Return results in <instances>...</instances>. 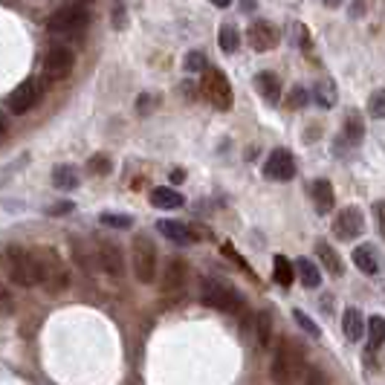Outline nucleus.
<instances>
[{"instance_id":"f257e3e1","label":"nucleus","mask_w":385,"mask_h":385,"mask_svg":"<svg viewBox=\"0 0 385 385\" xmlns=\"http://www.w3.org/2000/svg\"><path fill=\"white\" fill-rule=\"evenodd\" d=\"M4 264L6 275L12 284L18 287H35L41 284V267H38V252L35 249H21V246H9L4 249Z\"/></svg>"},{"instance_id":"f03ea898","label":"nucleus","mask_w":385,"mask_h":385,"mask_svg":"<svg viewBox=\"0 0 385 385\" xmlns=\"http://www.w3.org/2000/svg\"><path fill=\"white\" fill-rule=\"evenodd\" d=\"M304 365V354H301V347L290 339H281L278 342V350H275V357H272V365H270V377L278 382V385H290L299 371Z\"/></svg>"},{"instance_id":"7ed1b4c3","label":"nucleus","mask_w":385,"mask_h":385,"mask_svg":"<svg viewBox=\"0 0 385 385\" xmlns=\"http://www.w3.org/2000/svg\"><path fill=\"white\" fill-rule=\"evenodd\" d=\"M87 23H90V6L87 4H67L58 12H52L50 21H47L50 32H55V35H67V38L81 35V32L87 29Z\"/></svg>"},{"instance_id":"20e7f679","label":"nucleus","mask_w":385,"mask_h":385,"mask_svg":"<svg viewBox=\"0 0 385 385\" xmlns=\"http://www.w3.org/2000/svg\"><path fill=\"white\" fill-rule=\"evenodd\" d=\"M200 93H203V99H206L212 108H217V110H229L232 102H235L229 79L223 76V70H217V67H206V70H203Z\"/></svg>"},{"instance_id":"39448f33","label":"nucleus","mask_w":385,"mask_h":385,"mask_svg":"<svg viewBox=\"0 0 385 385\" xmlns=\"http://www.w3.org/2000/svg\"><path fill=\"white\" fill-rule=\"evenodd\" d=\"M200 301L206 307H214V310H223V313H241L243 310V296L238 290H232V287H226V284H217V281L203 284Z\"/></svg>"},{"instance_id":"423d86ee","label":"nucleus","mask_w":385,"mask_h":385,"mask_svg":"<svg viewBox=\"0 0 385 385\" xmlns=\"http://www.w3.org/2000/svg\"><path fill=\"white\" fill-rule=\"evenodd\" d=\"M134 272L142 284H151L156 278V246L148 235H137L134 241Z\"/></svg>"},{"instance_id":"0eeeda50","label":"nucleus","mask_w":385,"mask_h":385,"mask_svg":"<svg viewBox=\"0 0 385 385\" xmlns=\"http://www.w3.org/2000/svg\"><path fill=\"white\" fill-rule=\"evenodd\" d=\"M73 64H76V52L70 47H64V44H52L44 55V76L58 81V79H67L70 70H73Z\"/></svg>"},{"instance_id":"6e6552de","label":"nucleus","mask_w":385,"mask_h":385,"mask_svg":"<svg viewBox=\"0 0 385 385\" xmlns=\"http://www.w3.org/2000/svg\"><path fill=\"white\" fill-rule=\"evenodd\" d=\"M264 177L267 180H275V183H287L296 177V159L287 148H275L267 163H264Z\"/></svg>"},{"instance_id":"1a4fd4ad","label":"nucleus","mask_w":385,"mask_h":385,"mask_svg":"<svg viewBox=\"0 0 385 385\" xmlns=\"http://www.w3.org/2000/svg\"><path fill=\"white\" fill-rule=\"evenodd\" d=\"M333 232H336V238H342V241L360 238V235L365 232V217H362V212H360L357 206L342 209L339 217L333 220Z\"/></svg>"},{"instance_id":"9d476101","label":"nucleus","mask_w":385,"mask_h":385,"mask_svg":"<svg viewBox=\"0 0 385 385\" xmlns=\"http://www.w3.org/2000/svg\"><path fill=\"white\" fill-rule=\"evenodd\" d=\"M278 29H275V23H270V21H255V23H249V32H246V41H249V47L255 50V52H270V50H275L278 47Z\"/></svg>"},{"instance_id":"9b49d317","label":"nucleus","mask_w":385,"mask_h":385,"mask_svg":"<svg viewBox=\"0 0 385 385\" xmlns=\"http://www.w3.org/2000/svg\"><path fill=\"white\" fill-rule=\"evenodd\" d=\"M38 99H41V84L35 81V79H26L23 84H18L15 90H12V96H9V110L12 113H29L32 108L38 105Z\"/></svg>"},{"instance_id":"f8f14e48","label":"nucleus","mask_w":385,"mask_h":385,"mask_svg":"<svg viewBox=\"0 0 385 385\" xmlns=\"http://www.w3.org/2000/svg\"><path fill=\"white\" fill-rule=\"evenodd\" d=\"M310 197H313V206H316L318 214H328V212L333 209V203H336V195H333L331 180H316V183L310 185Z\"/></svg>"},{"instance_id":"ddd939ff","label":"nucleus","mask_w":385,"mask_h":385,"mask_svg":"<svg viewBox=\"0 0 385 385\" xmlns=\"http://www.w3.org/2000/svg\"><path fill=\"white\" fill-rule=\"evenodd\" d=\"M255 87H258V93L264 96L267 105H278L281 102V79L275 73H270V70L258 73V76H255Z\"/></svg>"},{"instance_id":"4468645a","label":"nucleus","mask_w":385,"mask_h":385,"mask_svg":"<svg viewBox=\"0 0 385 385\" xmlns=\"http://www.w3.org/2000/svg\"><path fill=\"white\" fill-rule=\"evenodd\" d=\"M156 229L163 232L168 241H174V243H195V241H197V232L191 229V226H185V223L159 220V223H156Z\"/></svg>"},{"instance_id":"2eb2a0df","label":"nucleus","mask_w":385,"mask_h":385,"mask_svg":"<svg viewBox=\"0 0 385 385\" xmlns=\"http://www.w3.org/2000/svg\"><path fill=\"white\" fill-rule=\"evenodd\" d=\"M342 333L347 336V342H360L365 336V316L357 307H347L342 316Z\"/></svg>"},{"instance_id":"dca6fc26","label":"nucleus","mask_w":385,"mask_h":385,"mask_svg":"<svg viewBox=\"0 0 385 385\" xmlns=\"http://www.w3.org/2000/svg\"><path fill=\"white\" fill-rule=\"evenodd\" d=\"M99 261L102 267L110 272V275H122L125 272V261H122V249L110 241H102L99 243Z\"/></svg>"},{"instance_id":"f3484780","label":"nucleus","mask_w":385,"mask_h":385,"mask_svg":"<svg viewBox=\"0 0 385 385\" xmlns=\"http://www.w3.org/2000/svg\"><path fill=\"white\" fill-rule=\"evenodd\" d=\"M185 275H188V270H185V261H183V258H171V261L166 264L163 290H166V293H174V290H180V287L185 284Z\"/></svg>"},{"instance_id":"a211bd4d","label":"nucleus","mask_w":385,"mask_h":385,"mask_svg":"<svg viewBox=\"0 0 385 385\" xmlns=\"http://www.w3.org/2000/svg\"><path fill=\"white\" fill-rule=\"evenodd\" d=\"M354 264H357V270L360 272H365V275H377V270H379V255H377V249L374 246H357L354 249Z\"/></svg>"},{"instance_id":"6ab92c4d","label":"nucleus","mask_w":385,"mask_h":385,"mask_svg":"<svg viewBox=\"0 0 385 385\" xmlns=\"http://www.w3.org/2000/svg\"><path fill=\"white\" fill-rule=\"evenodd\" d=\"M316 255H318V261L325 264V270H328L333 278H339V275L345 272V267H342V258L336 255V249H333L331 243H322V241H318V243H316Z\"/></svg>"},{"instance_id":"aec40b11","label":"nucleus","mask_w":385,"mask_h":385,"mask_svg":"<svg viewBox=\"0 0 385 385\" xmlns=\"http://www.w3.org/2000/svg\"><path fill=\"white\" fill-rule=\"evenodd\" d=\"M183 203H185L183 195L174 188H154L151 191V206H156V209H180Z\"/></svg>"},{"instance_id":"412c9836","label":"nucleus","mask_w":385,"mask_h":385,"mask_svg":"<svg viewBox=\"0 0 385 385\" xmlns=\"http://www.w3.org/2000/svg\"><path fill=\"white\" fill-rule=\"evenodd\" d=\"M296 272H299V278H301V284L307 287V290H316V287L322 284V272H318V267L310 258H299L296 261Z\"/></svg>"},{"instance_id":"4be33fe9","label":"nucleus","mask_w":385,"mask_h":385,"mask_svg":"<svg viewBox=\"0 0 385 385\" xmlns=\"http://www.w3.org/2000/svg\"><path fill=\"white\" fill-rule=\"evenodd\" d=\"M217 41H220V50L226 52V55L238 52L241 50V32H238V26L235 23H223L220 32H217Z\"/></svg>"},{"instance_id":"5701e85b","label":"nucleus","mask_w":385,"mask_h":385,"mask_svg":"<svg viewBox=\"0 0 385 385\" xmlns=\"http://www.w3.org/2000/svg\"><path fill=\"white\" fill-rule=\"evenodd\" d=\"M52 185L61 188V191L79 188V171H76L73 166H58V168L52 171Z\"/></svg>"},{"instance_id":"b1692460","label":"nucleus","mask_w":385,"mask_h":385,"mask_svg":"<svg viewBox=\"0 0 385 385\" xmlns=\"http://www.w3.org/2000/svg\"><path fill=\"white\" fill-rule=\"evenodd\" d=\"M272 278L281 284V287H290L296 281V264H290L284 255H275L272 261Z\"/></svg>"},{"instance_id":"393cba45","label":"nucleus","mask_w":385,"mask_h":385,"mask_svg":"<svg viewBox=\"0 0 385 385\" xmlns=\"http://www.w3.org/2000/svg\"><path fill=\"white\" fill-rule=\"evenodd\" d=\"M255 339H258L261 347L270 345L272 339V313L270 310H258V316H255Z\"/></svg>"},{"instance_id":"a878e982","label":"nucleus","mask_w":385,"mask_h":385,"mask_svg":"<svg viewBox=\"0 0 385 385\" xmlns=\"http://www.w3.org/2000/svg\"><path fill=\"white\" fill-rule=\"evenodd\" d=\"M365 331H368V347H371V350L382 347V342H385V318H382V316H371L368 325H365Z\"/></svg>"},{"instance_id":"bb28decb","label":"nucleus","mask_w":385,"mask_h":385,"mask_svg":"<svg viewBox=\"0 0 385 385\" xmlns=\"http://www.w3.org/2000/svg\"><path fill=\"white\" fill-rule=\"evenodd\" d=\"M362 134H365V127H362V116L354 110V113H347V119H345V139L347 142H354V145H360L362 142Z\"/></svg>"},{"instance_id":"cd10ccee","label":"nucleus","mask_w":385,"mask_h":385,"mask_svg":"<svg viewBox=\"0 0 385 385\" xmlns=\"http://www.w3.org/2000/svg\"><path fill=\"white\" fill-rule=\"evenodd\" d=\"M316 102L322 105V108H333L336 105V84L333 81H318L316 84Z\"/></svg>"},{"instance_id":"c85d7f7f","label":"nucleus","mask_w":385,"mask_h":385,"mask_svg":"<svg viewBox=\"0 0 385 385\" xmlns=\"http://www.w3.org/2000/svg\"><path fill=\"white\" fill-rule=\"evenodd\" d=\"M206 67H209V64H206V52L191 50V52L185 55V70H188V73H203Z\"/></svg>"},{"instance_id":"c756f323","label":"nucleus","mask_w":385,"mask_h":385,"mask_svg":"<svg viewBox=\"0 0 385 385\" xmlns=\"http://www.w3.org/2000/svg\"><path fill=\"white\" fill-rule=\"evenodd\" d=\"M102 223H105V226H110V229H131V217H127V214H113V212H105L102 214Z\"/></svg>"},{"instance_id":"7c9ffc66","label":"nucleus","mask_w":385,"mask_h":385,"mask_svg":"<svg viewBox=\"0 0 385 385\" xmlns=\"http://www.w3.org/2000/svg\"><path fill=\"white\" fill-rule=\"evenodd\" d=\"M368 110L374 119H385V90H377L368 102Z\"/></svg>"},{"instance_id":"2f4dec72","label":"nucleus","mask_w":385,"mask_h":385,"mask_svg":"<svg viewBox=\"0 0 385 385\" xmlns=\"http://www.w3.org/2000/svg\"><path fill=\"white\" fill-rule=\"evenodd\" d=\"M87 168H90L93 174H99V177H105V174L110 171V159H108L105 154H96V156H90V163H87Z\"/></svg>"},{"instance_id":"473e14b6","label":"nucleus","mask_w":385,"mask_h":385,"mask_svg":"<svg viewBox=\"0 0 385 385\" xmlns=\"http://www.w3.org/2000/svg\"><path fill=\"white\" fill-rule=\"evenodd\" d=\"M293 318H296V325H299V328H304L310 336H322V333H318V328H316V322H313L310 316H304L301 310H293Z\"/></svg>"},{"instance_id":"72a5a7b5","label":"nucleus","mask_w":385,"mask_h":385,"mask_svg":"<svg viewBox=\"0 0 385 385\" xmlns=\"http://www.w3.org/2000/svg\"><path fill=\"white\" fill-rule=\"evenodd\" d=\"M307 99H310V96H307V90H304V87H293V90H290V99H287V105H290V108L296 110V108H304V105H307Z\"/></svg>"},{"instance_id":"f704fd0d","label":"nucleus","mask_w":385,"mask_h":385,"mask_svg":"<svg viewBox=\"0 0 385 385\" xmlns=\"http://www.w3.org/2000/svg\"><path fill=\"white\" fill-rule=\"evenodd\" d=\"M304 385H331V379H328V374H325V371L310 368V371H307V379H304Z\"/></svg>"},{"instance_id":"c9c22d12","label":"nucleus","mask_w":385,"mask_h":385,"mask_svg":"<svg viewBox=\"0 0 385 385\" xmlns=\"http://www.w3.org/2000/svg\"><path fill=\"white\" fill-rule=\"evenodd\" d=\"M374 217H377V229H379V235H382V241H385V200H377V203H374Z\"/></svg>"},{"instance_id":"e433bc0d","label":"nucleus","mask_w":385,"mask_h":385,"mask_svg":"<svg viewBox=\"0 0 385 385\" xmlns=\"http://www.w3.org/2000/svg\"><path fill=\"white\" fill-rule=\"evenodd\" d=\"M110 18H113V26H116V29H125L127 18H125V6H122V0H116V4H113V12H110Z\"/></svg>"},{"instance_id":"4c0bfd02","label":"nucleus","mask_w":385,"mask_h":385,"mask_svg":"<svg viewBox=\"0 0 385 385\" xmlns=\"http://www.w3.org/2000/svg\"><path fill=\"white\" fill-rule=\"evenodd\" d=\"M73 209H76V206H73L70 200H67V203H55V206L50 209V214H67V212H73Z\"/></svg>"},{"instance_id":"58836bf2","label":"nucleus","mask_w":385,"mask_h":385,"mask_svg":"<svg viewBox=\"0 0 385 385\" xmlns=\"http://www.w3.org/2000/svg\"><path fill=\"white\" fill-rule=\"evenodd\" d=\"M183 180H185V171H180V168L171 171V183H183Z\"/></svg>"},{"instance_id":"ea45409f","label":"nucleus","mask_w":385,"mask_h":385,"mask_svg":"<svg viewBox=\"0 0 385 385\" xmlns=\"http://www.w3.org/2000/svg\"><path fill=\"white\" fill-rule=\"evenodd\" d=\"M322 4H325L328 9H339V6L345 4V0H322Z\"/></svg>"},{"instance_id":"a19ab883","label":"nucleus","mask_w":385,"mask_h":385,"mask_svg":"<svg viewBox=\"0 0 385 385\" xmlns=\"http://www.w3.org/2000/svg\"><path fill=\"white\" fill-rule=\"evenodd\" d=\"M212 4H214L217 9H229V6H232V0H212Z\"/></svg>"},{"instance_id":"79ce46f5","label":"nucleus","mask_w":385,"mask_h":385,"mask_svg":"<svg viewBox=\"0 0 385 385\" xmlns=\"http://www.w3.org/2000/svg\"><path fill=\"white\" fill-rule=\"evenodd\" d=\"M241 9H243V12H252V9H255V0H243Z\"/></svg>"},{"instance_id":"37998d69","label":"nucleus","mask_w":385,"mask_h":385,"mask_svg":"<svg viewBox=\"0 0 385 385\" xmlns=\"http://www.w3.org/2000/svg\"><path fill=\"white\" fill-rule=\"evenodd\" d=\"M6 134V116H0V137Z\"/></svg>"},{"instance_id":"c03bdc74","label":"nucleus","mask_w":385,"mask_h":385,"mask_svg":"<svg viewBox=\"0 0 385 385\" xmlns=\"http://www.w3.org/2000/svg\"><path fill=\"white\" fill-rule=\"evenodd\" d=\"M9 296H6V290H4V287H0V301H6Z\"/></svg>"},{"instance_id":"a18cd8bd","label":"nucleus","mask_w":385,"mask_h":385,"mask_svg":"<svg viewBox=\"0 0 385 385\" xmlns=\"http://www.w3.org/2000/svg\"><path fill=\"white\" fill-rule=\"evenodd\" d=\"M76 4H93V0H76Z\"/></svg>"}]
</instances>
